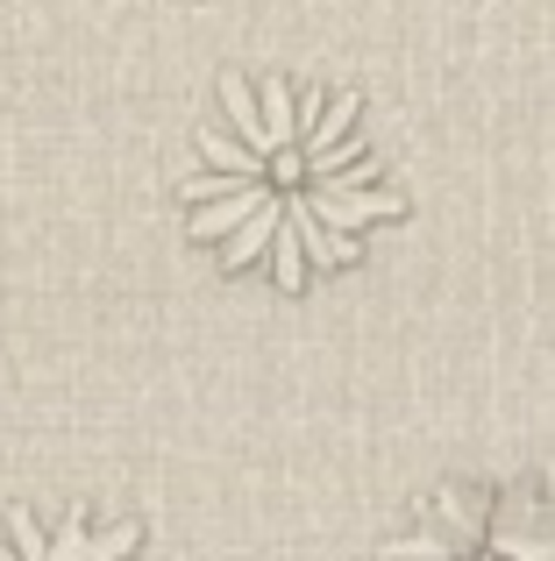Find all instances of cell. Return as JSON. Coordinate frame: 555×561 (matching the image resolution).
<instances>
[{"mask_svg":"<svg viewBox=\"0 0 555 561\" xmlns=\"http://www.w3.org/2000/svg\"><path fill=\"white\" fill-rule=\"evenodd\" d=\"M185 234L222 271H264L306 291L349 271L363 234L399 220V192L363 136L356 93L299 79H222V114L200 128V164L179 185Z\"/></svg>","mask_w":555,"mask_h":561,"instance_id":"cell-1","label":"cell"},{"mask_svg":"<svg viewBox=\"0 0 555 561\" xmlns=\"http://www.w3.org/2000/svg\"><path fill=\"white\" fill-rule=\"evenodd\" d=\"M0 561H143V526L136 519L100 526L86 505H65L57 519H43L36 505H8Z\"/></svg>","mask_w":555,"mask_h":561,"instance_id":"cell-2","label":"cell"}]
</instances>
